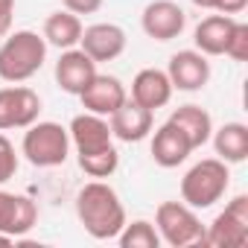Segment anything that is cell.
I'll list each match as a JSON object with an SVG mask.
<instances>
[{
  "label": "cell",
  "mask_w": 248,
  "mask_h": 248,
  "mask_svg": "<svg viewBox=\"0 0 248 248\" xmlns=\"http://www.w3.org/2000/svg\"><path fill=\"white\" fill-rule=\"evenodd\" d=\"M76 216L93 239H117L126 225V207L105 181H88L76 193Z\"/></svg>",
  "instance_id": "6da1fadb"
},
{
  "label": "cell",
  "mask_w": 248,
  "mask_h": 248,
  "mask_svg": "<svg viewBox=\"0 0 248 248\" xmlns=\"http://www.w3.org/2000/svg\"><path fill=\"white\" fill-rule=\"evenodd\" d=\"M47 59V41L44 35L32 30H21L6 35V41L0 44V79L3 82H27L32 79Z\"/></svg>",
  "instance_id": "7a4b0ae2"
},
{
  "label": "cell",
  "mask_w": 248,
  "mask_h": 248,
  "mask_svg": "<svg viewBox=\"0 0 248 248\" xmlns=\"http://www.w3.org/2000/svg\"><path fill=\"white\" fill-rule=\"evenodd\" d=\"M228 184H231L228 164L222 158H204V161L193 164L184 172V178H181V199L193 210H204V207H213L225 196Z\"/></svg>",
  "instance_id": "3957f363"
},
{
  "label": "cell",
  "mask_w": 248,
  "mask_h": 248,
  "mask_svg": "<svg viewBox=\"0 0 248 248\" xmlns=\"http://www.w3.org/2000/svg\"><path fill=\"white\" fill-rule=\"evenodd\" d=\"M21 152L27 155V161L32 167H41V170L62 167L70 155V135L59 123H38L35 120L32 126H27Z\"/></svg>",
  "instance_id": "277c9868"
},
{
  "label": "cell",
  "mask_w": 248,
  "mask_h": 248,
  "mask_svg": "<svg viewBox=\"0 0 248 248\" xmlns=\"http://www.w3.org/2000/svg\"><path fill=\"white\" fill-rule=\"evenodd\" d=\"M155 225L161 233V242L172 248L184 245H204V225L199 222L196 210L184 202H164L155 210Z\"/></svg>",
  "instance_id": "5b68a950"
},
{
  "label": "cell",
  "mask_w": 248,
  "mask_h": 248,
  "mask_svg": "<svg viewBox=\"0 0 248 248\" xmlns=\"http://www.w3.org/2000/svg\"><path fill=\"white\" fill-rule=\"evenodd\" d=\"M248 242V196H233L225 210L204 231V245L213 248H239Z\"/></svg>",
  "instance_id": "8992f818"
},
{
  "label": "cell",
  "mask_w": 248,
  "mask_h": 248,
  "mask_svg": "<svg viewBox=\"0 0 248 248\" xmlns=\"http://www.w3.org/2000/svg\"><path fill=\"white\" fill-rule=\"evenodd\" d=\"M41 114V96L32 88L12 85L0 88V132L6 129H27Z\"/></svg>",
  "instance_id": "52a82bcc"
},
{
  "label": "cell",
  "mask_w": 248,
  "mask_h": 248,
  "mask_svg": "<svg viewBox=\"0 0 248 248\" xmlns=\"http://www.w3.org/2000/svg\"><path fill=\"white\" fill-rule=\"evenodd\" d=\"M143 32L155 41H172L184 32L187 27V15L184 9L175 3V0H152V3L143 9Z\"/></svg>",
  "instance_id": "ba28073f"
},
{
  "label": "cell",
  "mask_w": 248,
  "mask_h": 248,
  "mask_svg": "<svg viewBox=\"0 0 248 248\" xmlns=\"http://www.w3.org/2000/svg\"><path fill=\"white\" fill-rule=\"evenodd\" d=\"M152 123H155V111L138 105L135 99H126L108 120L111 135L123 143H140L143 138H149L152 132Z\"/></svg>",
  "instance_id": "9c48e42d"
},
{
  "label": "cell",
  "mask_w": 248,
  "mask_h": 248,
  "mask_svg": "<svg viewBox=\"0 0 248 248\" xmlns=\"http://www.w3.org/2000/svg\"><path fill=\"white\" fill-rule=\"evenodd\" d=\"M67 135H70V143L76 146V155H91V152H99V149L114 146L111 143L114 135H111L108 120L99 117V114H91V111L73 117Z\"/></svg>",
  "instance_id": "30bf717a"
},
{
  "label": "cell",
  "mask_w": 248,
  "mask_h": 248,
  "mask_svg": "<svg viewBox=\"0 0 248 248\" xmlns=\"http://www.w3.org/2000/svg\"><path fill=\"white\" fill-rule=\"evenodd\" d=\"M167 76H170L172 88L193 93V91H202L207 85V79H210V62L199 50H181V53H175L170 59Z\"/></svg>",
  "instance_id": "8fae6325"
},
{
  "label": "cell",
  "mask_w": 248,
  "mask_h": 248,
  "mask_svg": "<svg viewBox=\"0 0 248 248\" xmlns=\"http://www.w3.org/2000/svg\"><path fill=\"white\" fill-rule=\"evenodd\" d=\"M79 99H82L85 111L99 114V117H111L129 96H126V88H123V82H120L117 76L96 73V76L88 82V88L79 93Z\"/></svg>",
  "instance_id": "7c38bea8"
},
{
  "label": "cell",
  "mask_w": 248,
  "mask_h": 248,
  "mask_svg": "<svg viewBox=\"0 0 248 248\" xmlns=\"http://www.w3.org/2000/svg\"><path fill=\"white\" fill-rule=\"evenodd\" d=\"M79 50L88 53L96 64L99 62H114L123 50H126V32H123V27H117V24H93V27L82 30Z\"/></svg>",
  "instance_id": "4fadbf2b"
},
{
  "label": "cell",
  "mask_w": 248,
  "mask_h": 248,
  "mask_svg": "<svg viewBox=\"0 0 248 248\" xmlns=\"http://www.w3.org/2000/svg\"><path fill=\"white\" fill-rule=\"evenodd\" d=\"M93 76H96V62L88 53L76 50V47L64 50L59 56V62H56V82H59V88L64 93H76L79 96Z\"/></svg>",
  "instance_id": "5bb4252c"
},
{
  "label": "cell",
  "mask_w": 248,
  "mask_h": 248,
  "mask_svg": "<svg viewBox=\"0 0 248 248\" xmlns=\"http://www.w3.org/2000/svg\"><path fill=\"white\" fill-rule=\"evenodd\" d=\"M172 91H175V88H172L170 76H167L164 70H158V67L140 70V73L135 76V82H132V99H135L138 105L149 108V111L164 108V105L172 99Z\"/></svg>",
  "instance_id": "9a60e30c"
},
{
  "label": "cell",
  "mask_w": 248,
  "mask_h": 248,
  "mask_svg": "<svg viewBox=\"0 0 248 248\" xmlns=\"http://www.w3.org/2000/svg\"><path fill=\"white\" fill-rule=\"evenodd\" d=\"M190 152H193L190 140L172 126V123H164V126L155 132V138H152V158L164 170H172V167L184 164L190 158Z\"/></svg>",
  "instance_id": "2e32d148"
},
{
  "label": "cell",
  "mask_w": 248,
  "mask_h": 248,
  "mask_svg": "<svg viewBox=\"0 0 248 248\" xmlns=\"http://www.w3.org/2000/svg\"><path fill=\"white\" fill-rule=\"evenodd\" d=\"M167 123H172V126L190 140V146L193 149H199V146H204L207 140H210V135H213V120H210V114L202 108V105H181V108H175L172 114H170V120Z\"/></svg>",
  "instance_id": "e0dca14e"
},
{
  "label": "cell",
  "mask_w": 248,
  "mask_h": 248,
  "mask_svg": "<svg viewBox=\"0 0 248 248\" xmlns=\"http://www.w3.org/2000/svg\"><path fill=\"white\" fill-rule=\"evenodd\" d=\"M236 18L233 15H210L204 18L196 32H193V41H196V50L204 53V56H225V47H228V38H231V30H233Z\"/></svg>",
  "instance_id": "ac0fdd59"
},
{
  "label": "cell",
  "mask_w": 248,
  "mask_h": 248,
  "mask_svg": "<svg viewBox=\"0 0 248 248\" xmlns=\"http://www.w3.org/2000/svg\"><path fill=\"white\" fill-rule=\"evenodd\" d=\"M210 138H213L216 155L225 164H242L248 158V126L245 123H225Z\"/></svg>",
  "instance_id": "d6986e66"
},
{
  "label": "cell",
  "mask_w": 248,
  "mask_h": 248,
  "mask_svg": "<svg viewBox=\"0 0 248 248\" xmlns=\"http://www.w3.org/2000/svg\"><path fill=\"white\" fill-rule=\"evenodd\" d=\"M79 38H82V21H79V15H73V12L64 9V12H53L44 21V41L47 44H53L59 50H70V47L79 44Z\"/></svg>",
  "instance_id": "ffe728a7"
},
{
  "label": "cell",
  "mask_w": 248,
  "mask_h": 248,
  "mask_svg": "<svg viewBox=\"0 0 248 248\" xmlns=\"http://www.w3.org/2000/svg\"><path fill=\"white\" fill-rule=\"evenodd\" d=\"M117 239H120L123 248H158L161 245L158 228L152 222H146V219H138L132 225L126 222V225H123V231L117 233Z\"/></svg>",
  "instance_id": "44dd1931"
},
{
  "label": "cell",
  "mask_w": 248,
  "mask_h": 248,
  "mask_svg": "<svg viewBox=\"0 0 248 248\" xmlns=\"http://www.w3.org/2000/svg\"><path fill=\"white\" fill-rule=\"evenodd\" d=\"M79 167L91 178H108L120 167V155H117L114 146H108V149H99V152H91V155H79Z\"/></svg>",
  "instance_id": "7402d4cb"
},
{
  "label": "cell",
  "mask_w": 248,
  "mask_h": 248,
  "mask_svg": "<svg viewBox=\"0 0 248 248\" xmlns=\"http://www.w3.org/2000/svg\"><path fill=\"white\" fill-rule=\"evenodd\" d=\"M225 56H231L233 62H245L248 59V24H242V21L233 24L228 47H225Z\"/></svg>",
  "instance_id": "603a6c76"
},
{
  "label": "cell",
  "mask_w": 248,
  "mask_h": 248,
  "mask_svg": "<svg viewBox=\"0 0 248 248\" xmlns=\"http://www.w3.org/2000/svg\"><path fill=\"white\" fill-rule=\"evenodd\" d=\"M18 172V155H15V146L9 143L6 135H0V184L12 181Z\"/></svg>",
  "instance_id": "cb8c5ba5"
},
{
  "label": "cell",
  "mask_w": 248,
  "mask_h": 248,
  "mask_svg": "<svg viewBox=\"0 0 248 248\" xmlns=\"http://www.w3.org/2000/svg\"><path fill=\"white\" fill-rule=\"evenodd\" d=\"M15 202L18 196L15 193H6L0 190V233L12 236V216H15Z\"/></svg>",
  "instance_id": "d4e9b609"
},
{
  "label": "cell",
  "mask_w": 248,
  "mask_h": 248,
  "mask_svg": "<svg viewBox=\"0 0 248 248\" xmlns=\"http://www.w3.org/2000/svg\"><path fill=\"white\" fill-rule=\"evenodd\" d=\"M64 9L73 12V15H93L99 6H102V0H62Z\"/></svg>",
  "instance_id": "484cf974"
},
{
  "label": "cell",
  "mask_w": 248,
  "mask_h": 248,
  "mask_svg": "<svg viewBox=\"0 0 248 248\" xmlns=\"http://www.w3.org/2000/svg\"><path fill=\"white\" fill-rule=\"evenodd\" d=\"M12 12H15V0H0V38H6L12 30Z\"/></svg>",
  "instance_id": "4316f807"
},
{
  "label": "cell",
  "mask_w": 248,
  "mask_h": 248,
  "mask_svg": "<svg viewBox=\"0 0 248 248\" xmlns=\"http://www.w3.org/2000/svg\"><path fill=\"white\" fill-rule=\"evenodd\" d=\"M248 6V0H216V12L222 15H239Z\"/></svg>",
  "instance_id": "83f0119b"
},
{
  "label": "cell",
  "mask_w": 248,
  "mask_h": 248,
  "mask_svg": "<svg viewBox=\"0 0 248 248\" xmlns=\"http://www.w3.org/2000/svg\"><path fill=\"white\" fill-rule=\"evenodd\" d=\"M199 9H216V0H193Z\"/></svg>",
  "instance_id": "f1b7e54d"
},
{
  "label": "cell",
  "mask_w": 248,
  "mask_h": 248,
  "mask_svg": "<svg viewBox=\"0 0 248 248\" xmlns=\"http://www.w3.org/2000/svg\"><path fill=\"white\" fill-rule=\"evenodd\" d=\"M12 242V236H6V233H0V245H9Z\"/></svg>",
  "instance_id": "f546056e"
}]
</instances>
